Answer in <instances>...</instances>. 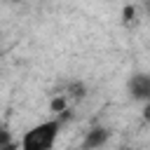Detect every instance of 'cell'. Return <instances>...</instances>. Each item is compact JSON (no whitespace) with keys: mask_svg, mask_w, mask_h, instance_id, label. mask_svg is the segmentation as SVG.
Segmentation results:
<instances>
[{"mask_svg":"<svg viewBox=\"0 0 150 150\" xmlns=\"http://www.w3.org/2000/svg\"><path fill=\"white\" fill-rule=\"evenodd\" d=\"M59 131H61V122H59V120L40 122V124L30 127V129L21 136V148H19V150H52Z\"/></svg>","mask_w":150,"mask_h":150,"instance_id":"obj_1","label":"cell"},{"mask_svg":"<svg viewBox=\"0 0 150 150\" xmlns=\"http://www.w3.org/2000/svg\"><path fill=\"white\" fill-rule=\"evenodd\" d=\"M143 120H145V122H150V101L143 105Z\"/></svg>","mask_w":150,"mask_h":150,"instance_id":"obj_5","label":"cell"},{"mask_svg":"<svg viewBox=\"0 0 150 150\" xmlns=\"http://www.w3.org/2000/svg\"><path fill=\"white\" fill-rule=\"evenodd\" d=\"M16 148H19V145H14V143L9 141V136L5 134V136H2V148H0V150H16Z\"/></svg>","mask_w":150,"mask_h":150,"instance_id":"obj_4","label":"cell"},{"mask_svg":"<svg viewBox=\"0 0 150 150\" xmlns=\"http://www.w3.org/2000/svg\"><path fill=\"white\" fill-rule=\"evenodd\" d=\"M108 129H103V127H94V129H89L87 131V136H84V141H82V150H98L105 141H108Z\"/></svg>","mask_w":150,"mask_h":150,"instance_id":"obj_3","label":"cell"},{"mask_svg":"<svg viewBox=\"0 0 150 150\" xmlns=\"http://www.w3.org/2000/svg\"><path fill=\"white\" fill-rule=\"evenodd\" d=\"M129 94H131V98L148 103L150 101V75H145V73L131 75V80H129Z\"/></svg>","mask_w":150,"mask_h":150,"instance_id":"obj_2","label":"cell"}]
</instances>
